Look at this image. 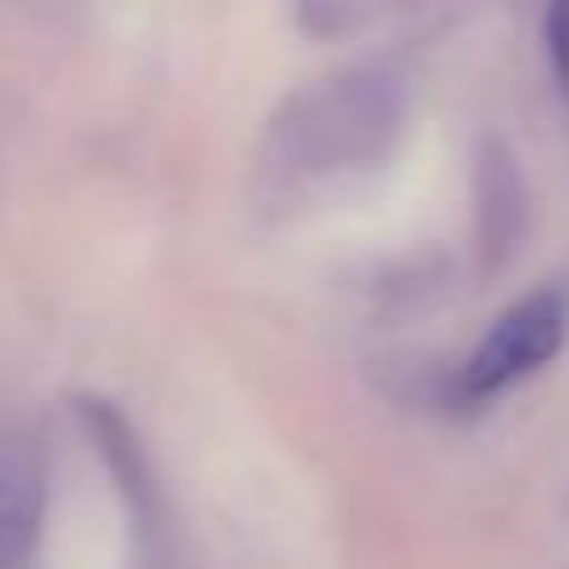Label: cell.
<instances>
[{
    "instance_id": "2",
    "label": "cell",
    "mask_w": 569,
    "mask_h": 569,
    "mask_svg": "<svg viewBox=\"0 0 569 569\" xmlns=\"http://www.w3.org/2000/svg\"><path fill=\"white\" fill-rule=\"evenodd\" d=\"M46 515V470L36 445L0 440V569H20Z\"/></svg>"
},
{
    "instance_id": "1",
    "label": "cell",
    "mask_w": 569,
    "mask_h": 569,
    "mask_svg": "<svg viewBox=\"0 0 569 569\" xmlns=\"http://www.w3.org/2000/svg\"><path fill=\"white\" fill-rule=\"evenodd\" d=\"M569 335V295L560 284L530 290L485 330V340L465 355V365L455 370L450 395L460 405H485L495 395L515 390L520 380L540 375L545 365L560 355Z\"/></svg>"
},
{
    "instance_id": "3",
    "label": "cell",
    "mask_w": 569,
    "mask_h": 569,
    "mask_svg": "<svg viewBox=\"0 0 569 569\" xmlns=\"http://www.w3.org/2000/svg\"><path fill=\"white\" fill-rule=\"evenodd\" d=\"M545 56H550L555 86L569 100V6H550L545 10Z\"/></svg>"
}]
</instances>
